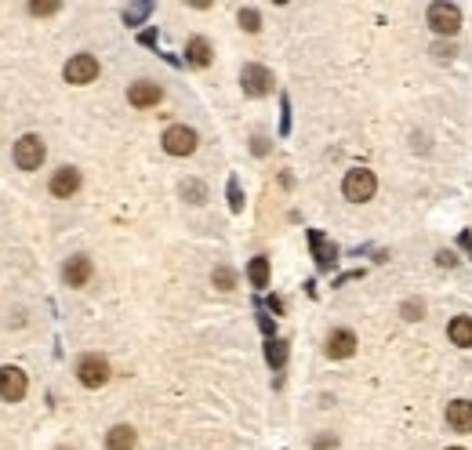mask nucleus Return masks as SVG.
Listing matches in <instances>:
<instances>
[{
  "label": "nucleus",
  "mask_w": 472,
  "mask_h": 450,
  "mask_svg": "<svg viewBox=\"0 0 472 450\" xmlns=\"http://www.w3.org/2000/svg\"><path fill=\"white\" fill-rule=\"evenodd\" d=\"M94 77H99V58L94 55H73L66 62V80L70 84H91Z\"/></svg>",
  "instance_id": "nucleus-8"
},
{
  "label": "nucleus",
  "mask_w": 472,
  "mask_h": 450,
  "mask_svg": "<svg viewBox=\"0 0 472 450\" xmlns=\"http://www.w3.org/2000/svg\"><path fill=\"white\" fill-rule=\"evenodd\" d=\"M265 360H269L273 367H283V363H287V341L269 338V341H265Z\"/></svg>",
  "instance_id": "nucleus-19"
},
{
  "label": "nucleus",
  "mask_w": 472,
  "mask_h": 450,
  "mask_svg": "<svg viewBox=\"0 0 472 450\" xmlns=\"http://www.w3.org/2000/svg\"><path fill=\"white\" fill-rule=\"evenodd\" d=\"M149 11H153V4H135V8H124V22H128V26H135V22H142Z\"/></svg>",
  "instance_id": "nucleus-22"
},
{
  "label": "nucleus",
  "mask_w": 472,
  "mask_h": 450,
  "mask_svg": "<svg viewBox=\"0 0 472 450\" xmlns=\"http://www.w3.org/2000/svg\"><path fill=\"white\" fill-rule=\"evenodd\" d=\"M429 26L436 29L439 37H451V33H458V26H461V11L454 8V4H432L429 8Z\"/></svg>",
  "instance_id": "nucleus-4"
},
{
  "label": "nucleus",
  "mask_w": 472,
  "mask_h": 450,
  "mask_svg": "<svg viewBox=\"0 0 472 450\" xmlns=\"http://www.w3.org/2000/svg\"><path fill=\"white\" fill-rule=\"evenodd\" d=\"M447 338L458 349H472V316H454L447 324Z\"/></svg>",
  "instance_id": "nucleus-15"
},
{
  "label": "nucleus",
  "mask_w": 472,
  "mask_h": 450,
  "mask_svg": "<svg viewBox=\"0 0 472 450\" xmlns=\"http://www.w3.org/2000/svg\"><path fill=\"white\" fill-rule=\"evenodd\" d=\"M193 149H197V131H193V127L175 124V127H168V131H164V153H171V156H189Z\"/></svg>",
  "instance_id": "nucleus-6"
},
{
  "label": "nucleus",
  "mask_w": 472,
  "mask_h": 450,
  "mask_svg": "<svg viewBox=\"0 0 472 450\" xmlns=\"http://www.w3.org/2000/svg\"><path fill=\"white\" fill-rule=\"evenodd\" d=\"M211 55H214V51H211V44H207L204 37H193V40L185 44V58L193 62V66H200V70L211 66Z\"/></svg>",
  "instance_id": "nucleus-17"
},
{
  "label": "nucleus",
  "mask_w": 472,
  "mask_h": 450,
  "mask_svg": "<svg viewBox=\"0 0 472 450\" xmlns=\"http://www.w3.org/2000/svg\"><path fill=\"white\" fill-rule=\"evenodd\" d=\"M356 352V334L353 331H331L327 334V356L331 360H349Z\"/></svg>",
  "instance_id": "nucleus-11"
},
{
  "label": "nucleus",
  "mask_w": 472,
  "mask_h": 450,
  "mask_svg": "<svg viewBox=\"0 0 472 450\" xmlns=\"http://www.w3.org/2000/svg\"><path fill=\"white\" fill-rule=\"evenodd\" d=\"M447 425L454 432H472V400H454L447 407Z\"/></svg>",
  "instance_id": "nucleus-13"
},
{
  "label": "nucleus",
  "mask_w": 472,
  "mask_h": 450,
  "mask_svg": "<svg viewBox=\"0 0 472 450\" xmlns=\"http://www.w3.org/2000/svg\"><path fill=\"white\" fill-rule=\"evenodd\" d=\"M135 429L131 425H113L106 432V450H135Z\"/></svg>",
  "instance_id": "nucleus-16"
},
{
  "label": "nucleus",
  "mask_w": 472,
  "mask_h": 450,
  "mask_svg": "<svg viewBox=\"0 0 472 450\" xmlns=\"http://www.w3.org/2000/svg\"><path fill=\"white\" fill-rule=\"evenodd\" d=\"M436 262H439V265H454V254H451V251H439Z\"/></svg>",
  "instance_id": "nucleus-27"
},
{
  "label": "nucleus",
  "mask_w": 472,
  "mask_h": 450,
  "mask_svg": "<svg viewBox=\"0 0 472 450\" xmlns=\"http://www.w3.org/2000/svg\"><path fill=\"white\" fill-rule=\"evenodd\" d=\"M44 142H40V135H22L18 142H15V164H18V171H37L40 164H44Z\"/></svg>",
  "instance_id": "nucleus-2"
},
{
  "label": "nucleus",
  "mask_w": 472,
  "mask_h": 450,
  "mask_svg": "<svg viewBox=\"0 0 472 450\" xmlns=\"http://www.w3.org/2000/svg\"><path fill=\"white\" fill-rule=\"evenodd\" d=\"M77 378H80L84 389H102V385L109 381V363L102 356H84L77 363Z\"/></svg>",
  "instance_id": "nucleus-3"
},
{
  "label": "nucleus",
  "mask_w": 472,
  "mask_h": 450,
  "mask_svg": "<svg viewBox=\"0 0 472 450\" xmlns=\"http://www.w3.org/2000/svg\"><path fill=\"white\" fill-rule=\"evenodd\" d=\"M160 99H164V87L153 84V80H138V84L128 87V102H131L135 109H149V106H156Z\"/></svg>",
  "instance_id": "nucleus-9"
},
{
  "label": "nucleus",
  "mask_w": 472,
  "mask_h": 450,
  "mask_svg": "<svg viewBox=\"0 0 472 450\" xmlns=\"http://www.w3.org/2000/svg\"><path fill=\"white\" fill-rule=\"evenodd\" d=\"M247 276H251V287H258V291L269 287V258H262V254H258V258H251Z\"/></svg>",
  "instance_id": "nucleus-18"
},
{
  "label": "nucleus",
  "mask_w": 472,
  "mask_h": 450,
  "mask_svg": "<svg viewBox=\"0 0 472 450\" xmlns=\"http://www.w3.org/2000/svg\"><path fill=\"white\" fill-rule=\"evenodd\" d=\"M240 29H247V33H258L262 29V18L255 8H240Z\"/></svg>",
  "instance_id": "nucleus-21"
},
{
  "label": "nucleus",
  "mask_w": 472,
  "mask_h": 450,
  "mask_svg": "<svg viewBox=\"0 0 472 450\" xmlns=\"http://www.w3.org/2000/svg\"><path fill=\"white\" fill-rule=\"evenodd\" d=\"M451 450H461V446H451Z\"/></svg>",
  "instance_id": "nucleus-30"
},
{
  "label": "nucleus",
  "mask_w": 472,
  "mask_h": 450,
  "mask_svg": "<svg viewBox=\"0 0 472 450\" xmlns=\"http://www.w3.org/2000/svg\"><path fill=\"white\" fill-rule=\"evenodd\" d=\"M62 280H66L70 287H84L91 280V258L87 254H73V258L62 265Z\"/></svg>",
  "instance_id": "nucleus-12"
},
{
  "label": "nucleus",
  "mask_w": 472,
  "mask_h": 450,
  "mask_svg": "<svg viewBox=\"0 0 472 450\" xmlns=\"http://www.w3.org/2000/svg\"><path fill=\"white\" fill-rule=\"evenodd\" d=\"M80 189V171L77 168H58L55 175H51V197H73V192Z\"/></svg>",
  "instance_id": "nucleus-10"
},
{
  "label": "nucleus",
  "mask_w": 472,
  "mask_h": 450,
  "mask_svg": "<svg viewBox=\"0 0 472 450\" xmlns=\"http://www.w3.org/2000/svg\"><path fill=\"white\" fill-rule=\"evenodd\" d=\"M309 247H312V254H317V265H320V269H331V265H334L338 247H334V243H327V240H324V233L309 229Z\"/></svg>",
  "instance_id": "nucleus-14"
},
{
  "label": "nucleus",
  "mask_w": 472,
  "mask_h": 450,
  "mask_svg": "<svg viewBox=\"0 0 472 450\" xmlns=\"http://www.w3.org/2000/svg\"><path fill=\"white\" fill-rule=\"evenodd\" d=\"M229 207H233V211L243 207V197H240V185H236V182H229Z\"/></svg>",
  "instance_id": "nucleus-25"
},
{
  "label": "nucleus",
  "mask_w": 472,
  "mask_h": 450,
  "mask_svg": "<svg viewBox=\"0 0 472 450\" xmlns=\"http://www.w3.org/2000/svg\"><path fill=\"white\" fill-rule=\"evenodd\" d=\"M461 247H465V254H472V233H461Z\"/></svg>",
  "instance_id": "nucleus-29"
},
{
  "label": "nucleus",
  "mask_w": 472,
  "mask_h": 450,
  "mask_svg": "<svg viewBox=\"0 0 472 450\" xmlns=\"http://www.w3.org/2000/svg\"><path fill=\"white\" fill-rule=\"evenodd\" d=\"M214 287H218V291H233V287H236V273L229 265H218L214 269Z\"/></svg>",
  "instance_id": "nucleus-20"
},
{
  "label": "nucleus",
  "mask_w": 472,
  "mask_h": 450,
  "mask_svg": "<svg viewBox=\"0 0 472 450\" xmlns=\"http://www.w3.org/2000/svg\"><path fill=\"white\" fill-rule=\"evenodd\" d=\"M418 312H422V302H407V305H403V316H407V319H418Z\"/></svg>",
  "instance_id": "nucleus-26"
},
{
  "label": "nucleus",
  "mask_w": 472,
  "mask_h": 450,
  "mask_svg": "<svg viewBox=\"0 0 472 450\" xmlns=\"http://www.w3.org/2000/svg\"><path fill=\"white\" fill-rule=\"evenodd\" d=\"M62 4H55V0H37V4H29V15H37V18H44V15H55Z\"/></svg>",
  "instance_id": "nucleus-23"
},
{
  "label": "nucleus",
  "mask_w": 472,
  "mask_h": 450,
  "mask_svg": "<svg viewBox=\"0 0 472 450\" xmlns=\"http://www.w3.org/2000/svg\"><path fill=\"white\" fill-rule=\"evenodd\" d=\"M182 192H185V197L193 200V204H204V197H207V189H204L200 182H185V185H182Z\"/></svg>",
  "instance_id": "nucleus-24"
},
{
  "label": "nucleus",
  "mask_w": 472,
  "mask_h": 450,
  "mask_svg": "<svg viewBox=\"0 0 472 450\" xmlns=\"http://www.w3.org/2000/svg\"><path fill=\"white\" fill-rule=\"evenodd\" d=\"M331 446H334V436H320L317 439V450H331Z\"/></svg>",
  "instance_id": "nucleus-28"
},
{
  "label": "nucleus",
  "mask_w": 472,
  "mask_h": 450,
  "mask_svg": "<svg viewBox=\"0 0 472 450\" xmlns=\"http://www.w3.org/2000/svg\"><path fill=\"white\" fill-rule=\"evenodd\" d=\"M374 189H378V178L367 168H353L349 175H345V182H341L345 200H353V204H367L374 197Z\"/></svg>",
  "instance_id": "nucleus-1"
},
{
  "label": "nucleus",
  "mask_w": 472,
  "mask_h": 450,
  "mask_svg": "<svg viewBox=\"0 0 472 450\" xmlns=\"http://www.w3.org/2000/svg\"><path fill=\"white\" fill-rule=\"evenodd\" d=\"M29 389V381L18 367H0V400L4 403H18Z\"/></svg>",
  "instance_id": "nucleus-7"
},
{
  "label": "nucleus",
  "mask_w": 472,
  "mask_h": 450,
  "mask_svg": "<svg viewBox=\"0 0 472 450\" xmlns=\"http://www.w3.org/2000/svg\"><path fill=\"white\" fill-rule=\"evenodd\" d=\"M240 84H243V94H251V99H262V94H269L273 91V73L265 70V66H243V73H240Z\"/></svg>",
  "instance_id": "nucleus-5"
}]
</instances>
